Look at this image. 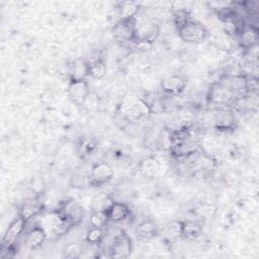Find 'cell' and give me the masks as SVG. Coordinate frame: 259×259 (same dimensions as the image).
Returning <instances> with one entry per match:
<instances>
[{
  "mask_svg": "<svg viewBox=\"0 0 259 259\" xmlns=\"http://www.w3.org/2000/svg\"><path fill=\"white\" fill-rule=\"evenodd\" d=\"M151 112L152 108L146 100L136 96H127L121 100L116 113L127 123H132L139 121Z\"/></svg>",
  "mask_w": 259,
  "mask_h": 259,
  "instance_id": "cell-1",
  "label": "cell"
},
{
  "mask_svg": "<svg viewBox=\"0 0 259 259\" xmlns=\"http://www.w3.org/2000/svg\"><path fill=\"white\" fill-rule=\"evenodd\" d=\"M207 101L219 108H231L232 105L237 103V99L232 90L223 80L210 86L207 93Z\"/></svg>",
  "mask_w": 259,
  "mask_h": 259,
  "instance_id": "cell-2",
  "label": "cell"
},
{
  "mask_svg": "<svg viewBox=\"0 0 259 259\" xmlns=\"http://www.w3.org/2000/svg\"><path fill=\"white\" fill-rule=\"evenodd\" d=\"M178 34L179 37L186 42L201 44L206 39L208 31L202 23L191 19L178 30Z\"/></svg>",
  "mask_w": 259,
  "mask_h": 259,
  "instance_id": "cell-3",
  "label": "cell"
},
{
  "mask_svg": "<svg viewBox=\"0 0 259 259\" xmlns=\"http://www.w3.org/2000/svg\"><path fill=\"white\" fill-rule=\"evenodd\" d=\"M27 222L23 220L20 215H17L16 219H14L8 228L5 231L4 237L2 239V244H1V251L2 253L6 251H12L14 250L15 243L18 241L19 237L25 230Z\"/></svg>",
  "mask_w": 259,
  "mask_h": 259,
  "instance_id": "cell-4",
  "label": "cell"
},
{
  "mask_svg": "<svg viewBox=\"0 0 259 259\" xmlns=\"http://www.w3.org/2000/svg\"><path fill=\"white\" fill-rule=\"evenodd\" d=\"M137 22L136 18L128 20H119L112 27L113 39L119 45L133 44L135 41Z\"/></svg>",
  "mask_w": 259,
  "mask_h": 259,
  "instance_id": "cell-5",
  "label": "cell"
},
{
  "mask_svg": "<svg viewBox=\"0 0 259 259\" xmlns=\"http://www.w3.org/2000/svg\"><path fill=\"white\" fill-rule=\"evenodd\" d=\"M58 211L71 225V227L80 225L85 217L84 208L78 201L74 199L65 200L59 207Z\"/></svg>",
  "mask_w": 259,
  "mask_h": 259,
  "instance_id": "cell-6",
  "label": "cell"
},
{
  "mask_svg": "<svg viewBox=\"0 0 259 259\" xmlns=\"http://www.w3.org/2000/svg\"><path fill=\"white\" fill-rule=\"evenodd\" d=\"M68 95L76 105H84L89 97V84L86 79H72L68 85Z\"/></svg>",
  "mask_w": 259,
  "mask_h": 259,
  "instance_id": "cell-7",
  "label": "cell"
},
{
  "mask_svg": "<svg viewBox=\"0 0 259 259\" xmlns=\"http://www.w3.org/2000/svg\"><path fill=\"white\" fill-rule=\"evenodd\" d=\"M114 175L112 167L106 162H98L94 164L90 170L89 184L100 186L112 179Z\"/></svg>",
  "mask_w": 259,
  "mask_h": 259,
  "instance_id": "cell-8",
  "label": "cell"
},
{
  "mask_svg": "<svg viewBox=\"0 0 259 259\" xmlns=\"http://www.w3.org/2000/svg\"><path fill=\"white\" fill-rule=\"evenodd\" d=\"M133 250L132 240L122 230L115 237L109 251V257L111 258H127Z\"/></svg>",
  "mask_w": 259,
  "mask_h": 259,
  "instance_id": "cell-9",
  "label": "cell"
},
{
  "mask_svg": "<svg viewBox=\"0 0 259 259\" xmlns=\"http://www.w3.org/2000/svg\"><path fill=\"white\" fill-rule=\"evenodd\" d=\"M213 126L220 132H228L235 127L236 117L231 108H218L212 118Z\"/></svg>",
  "mask_w": 259,
  "mask_h": 259,
  "instance_id": "cell-10",
  "label": "cell"
},
{
  "mask_svg": "<svg viewBox=\"0 0 259 259\" xmlns=\"http://www.w3.org/2000/svg\"><path fill=\"white\" fill-rule=\"evenodd\" d=\"M45 205L44 202L38 197H31L26 199L19 208V213L23 220L26 222L36 218L37 215H40L44 213Z\"/></svg>",
  "mask_w": 259,
  "mask_h": 259,
  "instance_id": "cell-11",
  "label": "cell"
},
{
  "mask_svg": "<svg viewBox=\"0 0 259 259\" xmlns=\"http://www.w3.org/2000/svg\"><path fill=\"white\" fill-rule=\"evenodd\" d=\"M186 87V79L181 75H171L161 81L162 91L170 96L179 95Z\"/></svg>",
  "mask_w": 259,
  "mask_h": 259,
  "instance_id": "cell-12",
  "label": "cell"
},
{
  "mask_svg": "<svg viewBox=\"0 0 259 259\" xmlns=\"http://www.w3.org/2000/svg\"><path fill=\"white\" fill-rule=\"evenodd\" d=\"M160 28L153 21H146L142 24H137L135 32V40H143L153 44L159 36Z\"/></svg>",
  "mask_w": 259,
  "mask_h": 259,
  "instance_id": "cell-13",
  "label": "cell"
},
{
  "mask_svg": "<svg viewBox=\"0 0 259 259\" xmlns=\"http://www.w3.org/2000/svg\"><path fill=\"white\" fill-rule=\"evenodd\" d=\"M239 45L245 50H252L258 42L259 33L254 25H244L238 32Z\"/></svg>",
  "mask_w": 259,
  "mask_h": 259,
  "instance_id": "cell-14",
  "label": "cell"
},
{
  "mask_svg": "<svg viewBox=\"0 0 259 259\" xmlns=\"http://www.w3.org/2000/svg\"><path fill=\"white\" fill-rule=\"evenodd\" d=\"M47 238H48V235L45 229L40 225H36L28 230V232L25 234L24 241H25V245L29 249L36 250L42 246Z\"/></svg>",
  "mask_w": 259,
  "mask_h": 259,
  "instance_id": "cell-15",
  "label": "cell"
},
{
  "mask_svg": "<svg viewBox=\"0 0 259 259\" xmlns=\"http://www.w3.org/2000/svg\"><path fill=\"white\" fill-rule=\"evenodd\" d=\"M107 213L109 223L118 224L128 219V217L131 215V208L124 202L113 201L107 209Z\"/></svg>",
  "mask_w": 259,
  "mask_h": 259,
  "instance_id": "cell-16",
  "label": "cell"
},
{
  "mask_svg": "<svg viewBox=\"0 0 259 259\" xmlns=\"http://www.w3.org/2000/svg\"><path fill=\"white\" fill-rule=\"evenodd\" d=\"M139 171L146 178L156 177L161 170V163L154 157H146L139 163Z\"/></svg>",
  "mask_w": 259,
  "mask_h": 259,
  "instance_id": "cell-17",
  "label": "cell"
},
{
  "mask_svg": "<svg viewBox=\"0 0 259 259\" xmlns=\"http://www.w3.org/2000/svg\"><path fill=\"white\" fill-rule=\"evenodd\" d=\"M202 227L194 221L180 222V236L188 240H194L201 235Z\"/></svg>",
  "mask_w": 259,
  "mask_h": 259,
  "instance_id": "cell-18",
  "label": "cell"
},
{
  "mask_svg": "<svg viewBox=\"0 0 259 259\" xmlns=\"http://www.w3.org/2000/svg\"><path fill=\"white\" fill-rule=\"evenodd\" d=\"M106 73V65L102 58L97 57L87 62V75L94 79H101Z\"/></svg>",
  "mask_w": 259,
  "mask_h": 259,
  "instance_id": "cell-19",
  "label": "cell"
},
{
  "mask_svg": "<svg viewBox=\"0 0 259 259\" xmlns=\"http://www.w3.org/2000/svg\"><path fill=\"white\" fill-rule=\"evenodd\" d=\"M137 235L142 239H152L158 235V227L156 224L150 220L141 222L137 227Z\"/></svg>",
  "mask_w": 259,
  "mask_h": 259,
  "instance_id": "cell-20",
  "label": "cell"
},
{
  "mask_svg": "<svg viewBox=\"0 0 259 259\" xmlns=\"http://www.w3.org/2000/svg\"><path fill=\"white\" fill-rule=\"evenodd\" d=\"M140 6L137 2L134 1H126L121 2L119 6V15L120 20H128L136 18L137 14L139 13Z\"/></svg>",
  "mask_w": 259,
  "mask_h": 259,
  "instance_id": "cell-21",
  "label": "cell"
},
{
  "mask_svg": "<svg viewBox=\"0 0 259 259\" xmlns=\"http://www.w3.org/2000/svg\"><path fill=\"white\" fill-rule=\"evenodd\" d=\"M108 223H109V219H108V213L106 209L94 210L89 219L90 227L106 228Z\"/></svg>",
  "mask_w": 259,
  "mask_h": 259,
  "instance_id": "cell-22",
  "label": "cell"
},
{
  "mask_svg": "<svg viewBox=\"0 0 259 259\" xmlns=\"http://www.w3.org/2000/svg\"><path fill=\"white\" fill-rule=\"evenodd\" d=\"M107 232L106 228H95L90 227L86 234V242L91 245H99Z\"/></svg>",
  "mask_w": 259,
  "mask_h": 259,
  "instance_id": "cell-23",
  "label": "cell"
},
{
  "mask_svg": "<svg viewBox=\"0 0 259 259\" xmlns=\"http://www.w3.org/2000/svg\"><path fill=\"white\" fill-rule=\"evenodd\" d=\"M192 18L186 8H177L173 12V23L177 31L182 28Z\"/></svg>",
  "mask_w": 259,
  "mask_h": 259,
  "instance_id": "cell-24",
  "label": "cell"
},
{
  "mask_svg": "<svg viewBox=\"0 0 259 259\" xmlns=\"http://www.w3.org/2000/svg\"><path fill=\"white\" fill-rule=\"evenodd\" d=\"M87 75V62L78 60L73 65L72 79H85Z\"/></svg>",
  "mask_w": 259,
  "mask_h": 259,
  "instance_id": "cell-25",
  "label": "cell"
},
{
  "mask_svg": "<svg viewBox=\"0 0 259 259\" xmlns=\"http://www.w3.org/2000/svg\"><path fill=\"white\" fill-rule=\"evenodd\" d=\"M81 254V247L77 243H70L64 249V255L68 258H77Z\"/></svg>",
  "mask_w": 259,
  "mask_h": 259,
  "instance_id": "cell-26",
  "label": "cell"
}]
</instances>
